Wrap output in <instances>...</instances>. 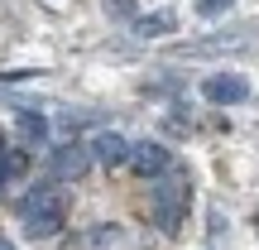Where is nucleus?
Listing matches in <instances>:
<instances>
[{"label": "nucleus", "instance_id": "obj_4", "mask_svg": "<svg viewBox=\"0 0 259 250\" xmlns=\"http://www.w3.org/2000/svg\"><path fill=\"white\" fill-rule=\"evenodd\" d=\"M173 149L168 145H154V139H139V145H130V159H125V168L135 178H163V173H173Z\"/></svg>", "mask_w": 259, "mask_h": 250}, {"label": "nucleus", "instance_id": "obj_11", "mask_svg": "<svg viewBox=\"0 0 259 250\" xmlns=\"http://www.w3.org/2000/svg\"><path fill=\"white\" fill-rule=\"evenodd\" d=\"M231 5H235V0H197V15H202V19H221Z\"/></svg>", "mask_w": 259, "mask_h": 250}, {"label": "nucleus", "instance_id": "obj_5", "mask_svg": "<svg viewBox=\"0 0 259 250\" xmlns=\"http://www.w3.org/2000/svg\"><path fill=\"white\" fill-rule=\"evenodd\" d=\"M202 96L211 106H245L250 101V77L245 73H206L202 77Z\"/></svg>", "mask_w": 259, "mask_h": 250}, {"label": "nucleus", "instance_id": "obj_3", "mask_svg": "<svg viewBox=\"0 0 259 250\" xmlns=\"http://www.w3.org/2000/svg\"><path fill=\"white\" fill-rule=\"evenodd\" d=\"M44 168H48V178H53V183H77V178L92 168V149L77 145V139L53 145V149H48V159H44Z\"/></svg>", "mask_w": 259, "mask_h": 250}, {"label": "nucleus", "instance_id": "obj_12", "mask_svg": "<svg viewBox=\"0 0 259 250\" xmlns=\"http://www.w3.org/2000/svg\"><path fill=\"white\" fill-rule=\"evenodd\" d=\"M106 10H111L115 19H135V0H106Z\"/></svg>", "mask_w": 259, "mask_h": 250}, {"label": "nucleus", "instance_id": "obj_10", "mask_svg": "<svg viewBox=\"0 0 259 250\" xmlns=\"http://www.w3.org/2000/svg\"><path fill=\"white\" fill-rule=\"evenodd\" d=\"M24 154H10V145H5V135H0V193H5L15 178H24Z\"/></svg>", "mask_w": 259, "mask_h": 250}, {"label": "nucleus", "instance_id": "obj_6", "mask_svg": "<svg viewBox=\"0 0 259 250\" xmlns=\"http://www.w3.org/2000/svg\"><path fill=\"white\" fill-rule=\"evenodd\" d=\"M87 149H92V159L101 168H125V159H130V139L115 135V130H96V135L87 139Z\"/></svg>", "mask_w": 259, "mask_h": 250}, {"label": "nucleus", "instance_id": "obj_2", "mask_svg": "<svg viewBox=\"0 0 259 250\" xmlns=\"http://www.w3.org/2000/svg\"><path fill=\"white\" fill-rule=\"evenodd\" d=\"M187 207H192V183H187L183 168L158 178V188L149 193V222H154L158 236H178L187 222Z\"/></svg>", "mask_w": 259, "mask_h": 250}, {"label": "nucleus", "instance_id": "obj_14", "mask_svg": "<svg viewBox=\"0 0 259 250\" xmlns=\"http://www.w3.org/2000/svg\"><path fill=\"white\" fill-rule=\"evenodd\" d=\"M254 226H259V217H254Z\"/></svg>", "mask_w": 259, "mask_h": 250}, {"label": "nucleus", "instance_id": "obj_7", "mask_svg": "<svg viewBox=\"0 0 259 250\" xmlns=\"http://www.w3.org/2000/svg\"><path fill=\"white\" fill-rule=\"evenodd\" d=\"M130 29H135L139 39H163V34H173V29H178V15H173V10H154V15H135V19H130Z\"/></svg>", "mask_w": 259, "mask_h": 250}, {"label": "nucleus", "instance_id": "obj_1", "mask_svg": "<svg viewBox=\"0 0 259 250\" xmlns=\"http://www.w3.org/2000/svg\"><path fill=\"white\" fill-rule=\"evenodd\" d=\"M67 217H72V197H67V188L53 183V178H44L38 188H29V193L19 197V226H24L29 241H53V236H63Z\"/></svg>", "mask_w": 259, "mask_h": 250}, {"label": "nucleus", "instance_id": "obj_13", "mask_svg": "<svg viewBox=\"0 0 259 250\" xmlns=\"http://www.w3.org/2000/svg\"><path fill=\"white\" fill-rule=\"evenodd\" d=\"M0 250H15V241H10V236H0Z\"/></svg>", "mask_w": 259, "mask_h": 250}, {"label": "nucleus", "instance_id": "obj_8", "mask_svg": "<svg viewBox=\"0 0 259 250\" xmlns=\"http://www.w3.org/2000/svg\"><path fill=\"white\" fill-rule=\"evenodd\" d=\"M15 135H19V145H44V139H48V116L38 111V106L19 111L15 116Z\"/></svg>", "mask_w": 259, "mask_h": 250}, {"label": "nucleus", "instance_id": "obj_9", "mask_svg": "<svg viewBox=\"0 0 259 250\" xmlns=\"http://www.w3.org/2000/svg\"><path fill=\"white\" fill-rule=\"evenodd\" d=\"M120 241H125V226H115V222H101V226L82 231V250H120Z\"/></svg>", "mask_w": 259, "mask_h": 250}]
</instances>
